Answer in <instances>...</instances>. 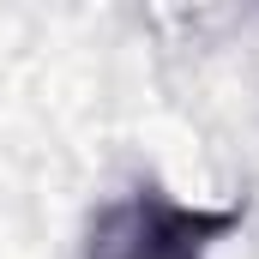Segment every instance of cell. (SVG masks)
<instances>
[{
	"label": "cell",
	"mask_w": 259,
	"mask_h": 259,
	"mask_svg": "<svg viewBox=\"0 0 259 259\" xmlns=\"http://www.w3.org/2000/svg\"><path fill=\"white\" fill-rule=\"evenodd\" d=\"M235 229L241 205H181L157 181H139L97 205L84 229V259H211V247Z\"/></svg>",
	"instance_id": "cell-1"
}]
</instances>
